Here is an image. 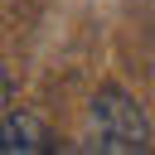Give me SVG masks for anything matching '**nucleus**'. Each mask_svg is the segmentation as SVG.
<instances>
[{
  "instance_id": "f257e3e1",
  "label": "nucleus",
  "mask_w": 155,
  "mask_h": 155,
  "mask_svg": "<svg viewBox=\"0 0 155 155\" xmlns=\"http://www.w3.org/2000/svg\"><path fill=\"white\" fill-rule=\"evenodd\" d=\"M87 136L97 150H121V155H136V150H150V126L140 116V107L121 92V87H102L87 107Z\"/></svg>"
},
{
  "instance_id": "f03ea898",
  "label": "nucleus",
  "mask_w": 155,
  "mask_h": 155,
  "mask_svg": "<svg viewBox=\"0 0 155 155\" xmlns=\"http://www.w3.org/2000/svg\"><path fill=\"white\" fill-rule=\"evenodd\" d=\"M48 145H53V136H48V126H44L39 116H29V111H24V116H19V111L5 116V140H0L5 155H19V150L34 155V150H48Z\"/></svg>"
}]
</instances>
